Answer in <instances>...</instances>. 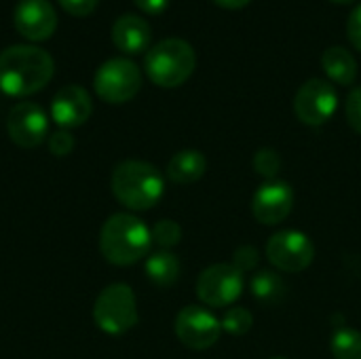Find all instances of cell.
Segmentation results:
<instances>
[{"label":"cell","instance_id":"obj_1","mask_svg":"<svg viewBox=\"0 0 361 359\" xmlns=\"http://www.w3.org/2000/svg\"><path fill=\"white\" fill-rule=\"evenodd\" d=\"M53 72V57L40 47L15 44L0 53V91L11 97L38 93L49 85Z\"/></svg>","mask_w":361,"mask_h":359},{"label":"cell","instance_id":"obj_2","mask_svg":"<svg viewBox=\"0 0 361 359\" xmlns=\"http://www.w3.org/2000/svg\"><path fill=\"white\" fill-rule=\"evenodd\" d=\"M150 229L133 214L110 216L99 231V252L114 267H129L148 256Z\"/></svg>","mask_w":361,"mask_h":359},{"label":"cell","instance_id":"obj_3","mask_svg":"<svg viewBox=\"0 0 361 359\" xmlns=\"http://www.w3.org/2000/svg\"><path fill=\"white\" fill-rule=\"evenodd\" d=\"M110 188L116 201L127 209L146 212L161 201L165 180L152 163L127 159L112 169Z\"/></svg>","mask_w":361,"mask_h":359},{"label":"cell","instance_id":"obj_4","mask_svg":"<svg viewBox=\"0 0 361 359\" xmlns=\"http://www.w3.org/2000/svg\"><path fill=\"white\" fill-rule=\"evenodd\" d=\"M197 66V53L195 49L182 40V38H165L150 47L146 53V74L148 78L165 89H173L184 85Z\"/></svg>","mask_w":361,"mask_h":359},{"label":"cell","instance_id":"obj_5","mask_svg":"<svg viewBox=\"0 0 361 359\" xmlns=\"http://www.w3.org/2000/svg\"><path fill=\"white\" fill-rule=\"evenodd\" d=\"M137 320V300L127 284H110L99 292L93 305V322L102 332L121 336L135 328Z\"/></svg>","mask_w":361,"mask_h":359},{"label":"cell","instance_id":"obj_6","mask_svg":"<svg viewBox=\"0 0 361 359\" xmlns=\"http://www.w3.org/2000/svg\"><path fill=\"white\" fill-rule=\"evenodd\" d=\"M93 87L104 102L125 104L142 89V70L127 57H112L97 68Z\"/></svg>","mask_w":361,"mask_h":359},{"label":"cell","instance_id":"obj_7","mask_svg":"<svg viewBox=\"0 0 361 359\" xmlns=\"http://www.w3.org/2000/svg\"><path fill=\"white\" fill-rule=\"evenodd\" d=\"M243 273L231 262H218L201 271L197 279V296L205 307H231L243 294Z\"/></svg>","mask_w":361,"mask_h":359},{"label":"cell","instance_id":"obj_8","mask_svg":"<svg viewBox=\"0 0 361 359\" xmlns=\"http://www.w3.org/2000/svg\"><path fill=\"white\" fill-rule=\"evenodd\" d=\"M267 258L281 273H302L315 260V245L300 231H277L267 241Z\"/></svg>","mask_w":361,"mask_h":359},{"label":"cell","instance_id":"obj_9","mask_svg":"<svg viewBox=\"0 0 361 359\" xmlns=\"http://www.w3.org/2000/svg\"><path fill=\"white\" fill-rule=\"evenodd\" d=\"M173 330L184 347L192 351H205L220 341L222 324L209 309L199 305H188L176 315Z\"/></svg>","mask_w":361,"mask_h":359},{"label":"cell","instance_id":"obj_10","mask_svg":"<svg viewBox=\"0 0 361 359\" xmlns=\"http://www.w3.org/2000/svg\"><path fill=\"white\" fill-rule=\"evenodd\" d=\"M338 108V93L332 83L324 78L307 80L294 95V114L309 127L328 123Z\"/></svg>","mask_w":361,"mask_h":359},{"label":"cell","instance_id":"obj_11","mask_svg":"<svg viewBox=\"0 0 361 359\" xmlns=\"http://www.w3.org/2000/svg\"><path fill=\"white\" fill-rule=\"evenodd\" d=\"M8 138L21 148H36L49 135V116L34 102L15 104L6 118Z\"/></svg>","mask_w":361,"mask_h":359},{"label":"cell","instance_id":"obj_12","mask_svg":"<svg viewBox=\"0 0 361 359\" xmlns=\"http://www.w3.org/2000/svg\"><path fill=\"white\" fill-rule=\"evenodd\" d=\"M294 209V190L283 180H271L258 186L252 199L254 218L264 226L281 224Z\"/></svg>","mask_w":361,"mask_h":359},{"label":"cell","instance_id":"obj_13","mask_svg":"<svg viewBox=\"0 0 361 359\" xmlns=\"http://www.w3.org/2000/svg\"><path fill=\"white\" fill-rule=\"evenodd\" d=\"M17 32L27 40H47L57 28V13L49 0H19L13 13Z\"/></svg>","mask_w":361,"mask_h":359},{"label":"cell","instance_id":"obj_14","mask_svg":"<svg viewBox=\"0 0 361 359\" xmlns=\"http://www.w3.org/2000/svg\"><path fill=\"white\" fill-rule=\"evenodd\" d=\"M93 112V102L87 89L78 85L61 87L51 99V118L59 125V129H74L89 121Z\"/></svg>","mask_w":361,"mask_h":359},{"label":"cell","instance_id":"obj_15","mask_svg":"<svg viewBox=\"0 0 361 359\" xmlns=\"http://www.w3.org/2000/svg\"><path fill=\"white\" fill-rule=\"evenodd\" d=\"M152 40V30L140 15H123L112 25V42L123 53H142Z\"/></svg>","mask_w":361,"mask_h":359},{"label":"cell","instance_id":"obj_16","mask_svg":"<svg viewBox=\"0 0 361 359\" xmlns=\"http://www.w3.org/2000/svg\"><path fill=\"white\" fill-rule=\"evenodd\" d=\"M207 169V159L201 150L186 148L176 152L169 163H167V178L176 184H195L205 176Z\"/></svg>","mask_w":361,"mask_h":359},{"label":"cell","instance_id":"obj_17","mask_svg":"<svg viewBox=\"0 0 361 359\" xmlns=\"http://www.w3.org/2000/svg\"><path fill=\"white\" fill-rule=\"evenodd\" d=\"M322 68L338 85H353L357 78V61L345 47H330L322 55Z\"/></svg>","mask_w":361,"mask_h":359},{"label":"cell","instance_id":"obj_18","mask_svg":"<svg viewBox=\"0 0 361 359\" xmlns=\"http://www.w3.org/2000/svg\"><path fill=\"white\" fill-rule=\"evenodd\" d=\"M146 277L157 288H169L180 277V260L169 250H159L146 258Z\"/></svg>","mask_w":361,"mask_h":359},{"label":"cell","instance_id":"obj_19","mask_svg":"<svg viewBox=\"0 0 361 359\" xmlns=\"http://www.w3.org/2000/svg\"><path fill=\"white\" fill-rule=\"evenodd\" d=\"M252 296L267 307H275L286 298V281L279 273L271 269H260L252 277Z\"/></svg>","mask_w":361,"mask_h":359},{"label":"cell","instance_id":"obj_20","mask_svg":"<svg viewBox=\"0 0 361 359\" xmlns=\"http://www.w3.org/2000/svg\"><path fill=\"white\" fill-rule=\"evenodd\" d=\"M330 351L336 359H361V332L355 328H341L330 341Z\"/></svg>","mask_w":361,"mask_h":359},{"label":"cell","instance_id":"obj_21","mask_svg":"<svg viewBox=\"0 0 361 359\" xmlns=\"http://www.w3.org/2000/svg\"><path fill=\"white\" fill-rule=\"evenodd\" d=\"M220 324H222L224 332H228L233 336H243V334H247L252 330L254 315L247 309H243V307H231L224 313V317L220 320Z\"/></svg>","mask_w":361,"mask_h":359},{"label":"cell","instance_id":"obj_22","mask_svg":"<svg viewBox=\"0 0 361 359\" xmlns=\"http://www.w3.org/2000/svg\"><path fill=\"white\" fill-rule=\"evenodd\" d=\"M252 165L258 176L271 182V180H277V174L281 171V157L275 148H260L256 150Z\"/></svg>","mask_w":361,"mask_h":359},{"label":"cell","instance_id":"obj_23","mask_svg":"<svg viewBox=\"0 0 361 359\" xmlns=\"http://www.w3.org/2000/svg\"><path fill=\"white\" fill-rule=\"evenodd\" d=\"M152 243H157L161 250H171L182 241V226L176 220H159L152 226Z\"/></svg>","mask_w":361,"mask_h":359},{"label":"cell","instance_id":"obj_24","mask_svg":"<svg viewBox=\"0 0 361 359\" xmlns=\"http://www.w3.org/2000/svg\"><path fill=\"white\" fill-rule=\"evenodd\" d=\"M237 271L241 273H250L256 271L260 264V252L254 245H241L237 248V252L233 254V262H231Z\"/></svg>","mask_w":361,"mask_h":359},{"label":"cell","instance_id":"obj_25","mask_svg":"<svg viewBox=\"0 0 361 359\" xmlns=\"http://www.w3.org/2000/svg\"><path fill=\"white\" fill-rule=\"evenodd\" d=\"M345 116L351 129L361 135V87H355L345 102Z\"/></svg>","mask_w":361,"mask_h":359},{"label":"cell","instance_id":"obj_26","mask_svg":"<svg viewBox=\"0 0 361 359\" xmlns=\"http://www.w3.org/2000/svg\"><path fill=\"white\" fill-rule=\"evenodd\" d=\"M49 150L55 157H68L74 150V135L68 129H57L49 135Z\"/></svg>","mask_w":361,"mask_h":359},{"label":"cell","instance_id":"obj_27","mask_svg":"<svg viewBox=\"0 0 361 359\" xmlns=\"http://www.w3.org/2000/svg\"><path fill=\"white\" fill-rule=\"evenodd\" d=\"M347 36H349L351 44L357 51H361V4L351 11V15L347 19Z\"/></svg>","mask_w":361,"mask_h":359},{"label":"cell","instance_id":"obj_28","mask_svg":"<svg viewBox=\"0 0 361 359\" xmlns=\"http://www.w3.org/2000/svg\"><path fill=\"white\" fill-rule=\"evenodd\" d=\"M59 4L70 13V15H89L95 6H97V0H59Z\"/></svg>","mask_w":361,"mask_h":359},{"label":"cell","instance_id":"obj_29","mask_svg":"<svg viewBox=\"0 0 361 359\" xmlns=\"http://www.w3.org/2000/svg\"><path fill=\"white\" fill-rule=\"evenodd\" d=\"M142 11H146V13H150V15H159V13H163L165 8H167V4H169V0H133Z\"/></svg>","mask_w":361,"mask_h":359},{"label":"cell","instance_id":"obj_30","mask_svg":"<svg viewBox=\"0 0 361 359\" xmlns=\"http://www.w3.org/2000/svg\"><path fill=\"white\" fill-rule=\"evenodd\" d=\"M218 6H222V8H228V11H237V8H243V6H247L252 0H214Z\"/></svg>","mask_w":361,"mask_h":359},{"label":"cell","instance_id":"obj_31","mask_svg":"<svg viewBox=\"0 0 361 359\" xmlns=\"http://www.w3.org/2000/svg\"><path fill=\"white\" fill-rule=\"evenodd\" d=\"M334 2H341V4H349V2H353V0H334Z\"/></svg>","mask_w":361,"mask_h":359},{"label":"cell","instance_id":"obj_32","mask_svg":"<svg viewBox=\"0 0 361 359\" xmlns=\"http://www.w3.org/2000/svg\"><path fill=\"white\" fill-rule=\"evenodd\" d=\"M271 359H290V358H283V355H277V358H271Z\"/></svg>","mask_w":361,"mask_h":359}]
</instances>
